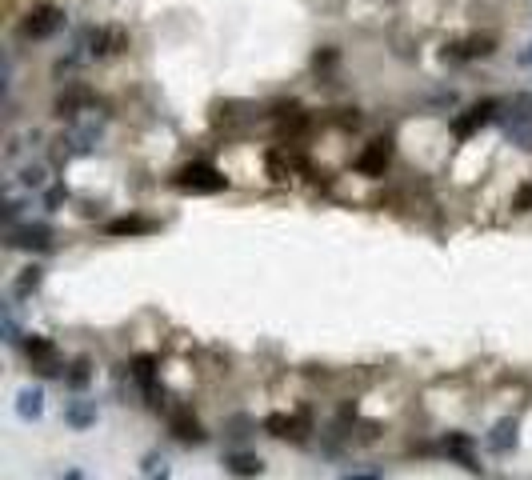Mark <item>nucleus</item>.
Masks as SVG:
<instances>
[{
  "label": "nucleus",
  "instance_id": "1",
  "mask_svg": "<svg viewBox=\"0 0 532 480\" xmlns=\"http://www.w3.org/2000/svg\"><path fill=\"white\" fill-rule=\"evenodd\" d=\"M505 109L508 112H500V121H505L508 140L520 148H532V92H516Z\"/></svg>",
  "mask_w": 532,
  "mask_h": 480
},
{
  "label": "nucleus",
  "instance_id": "2",
  "mask_svg": "<svg viewBox=\"0 0 532 480\" xmlns=\"http://www.w3.org/2000/svg\"><path fill=\"white\" fill-rule=\"evenodd\" d=\"M176 188H185V192H224V188H228V176L216 173L204 160H197V164H185V168L176 173Z\"/></svg>",
  "mask_w": 532,
  "mask_h": 480
},
{
  "label": "nucleus",
  "instance_id": "3",
  "mask_svg": "<svg viewBox=\"0 0 532 480\" xmlns=\"http://www.w3.org/2000/svg\"><path fill=\"white\" fill-rule=\"evenodd\" d=\"M64 28V8H56V4H37L32 13H28V20H25V32L28 40H49V37H56Z\"/></svg>",
  "mask_w": 532,
  "mask_h": 480
},
{
  "label": "nucleus",
  "instance_id": "4",
  "mask_svg": "<svg viewBox=\"0 0 532 480\" xmlns=\"http://www.w3.org/2000/svg\"><path fill=\"white\" fill-rule=\"evenodd\" d=\"M8 248H25V252H44V248H52V228L44 221H28V224H16V228H8V240H4Z\"/></svg>",
  "mask_w": 532,
  "mask_h": 480
},
{
  "label": "nucleus",
  "instance_id": "5",
  "mask_svg": "<svg viewBox=\"0 0 532 480\" xmlns=\"http://www.w3.org/2000/svg\"><path fill=\"white\" fill-rule=\"evenodd\" d=\"M25 352H28V360H32V369H40L44 376H64L61 360H56V345H52L49 336H28Z\"/></svg>",
  "mask_w": 532,
  "mask_h": 480
},
{
  "label": "nucleus",
  "instance_id": "6",
  "mask_svg": "<svg viewBox=\"0 0 532 480\" xmlns=\"http://www.w3.org/2000/svg\"><path fill=\"white\" fill-rule=\"evenodd\" d=\"M97 109V97L88 92V88L73 85V88H64L61 97H56V104H52V112L61 116V121H76L80 112H92Z\"/></svg>",
  "mask_w": 532,
  "mask_h": 480
},
{
  "label": "nucleus",
  "instance_id": "7",
  "mask_svg": "<svg viewBox=\"0 0 532 480\" xmlns=\"http://www.w3.org/2000/svg\"><path fill=\"white\" fill-rule=\"evenodd\" d=\"M388 160H392V140H388V136H376V140H372V144L357 156V173H364V176H384Z\"/></svg>",
  "mask_w": 532,
  "mask_h": 480
},
{
  "label": "nucleus",
  "instance_id": "8",
  "mask_svg": "<svg viewBox=\"0 0 532 480\" xmlns=\"http://www.w3.org/2000/svg\"><path fill=\"white\" fill-rule=\"evenodd\" d=\"M97 400H85V396H73L68 405H64V424L73 432H88L92 424H97Z\"/></svg>",
  "mask_w": 532,
  "mask_h": 480
},
{
  "label": "nucleus",
  "instance_id": "9",
  "mask_svg": "<svg viewBox=\"0 0 532 480\" xmlns=\"http://www.w3.org/2000/svg\"><path fill=\"white\" fill-rule=\"evenodd\" d=\"M264 432L268 436H292V441H304V432H309V417H285V412H273V417H264Z\"/></svg>",
  "mask_w": 532,
  "mask_h": 480
},
{
  "label": "nucleus",
  "instance_id": "10",
  "mask_svg": "<svg viewBox=\"0 0 532 480\" xmlns=\"http://www.w3.org/2000/svg\"><path fill=\"white\" fill-rule=\"evenodd\" d=\"M496 109H500V100H481V104H472L469 116H460V121L452 124V128H457V136H472L481 124L496 121Z\"/></svg>",
  "mask_w": 532,
  "mask_h": 480
},
{
  "label": "nucleus",
  "instance_id": "11",
  "mask_svg": "<svg viewBox=\"0 0 532 480\" xmlns=\"http://www.w3.org/2000/svg\"><path fill=\"white\" fill-rule=\"evenodd\" d=\"M168 429H173L176 441H185V444H204V429H200V420L192 417V412H173V420H168Z\"/></svg>",
  "mask_w": 532,
  "mask_h": 480
},
{
  "label": "nucleus",
  "instance_id": "12",
  "mask_svg": "<svg viewBox=\"0 0 532 480\" xmlns=\"http://www.w3.org/2000/svg\"><path fill=\"white\" fill-rule=\"evenodd\" d=\"M224 468H228L236 480H252L264 472V460H260L256 453H228L224 456Z\"/></svg>",
  "mask_w": 532,
  "mask_h": 480
},
{
  "label": "nucleus",
  "instance_id": "13",
  "mask_svg": "<svg viewBox=\"0 0 532 480\" xmlns=\"http://www.w3.org/2000/svg\"><path fill=\"white\" fill-rule=\"evenodd\" d=\"M484 444H488V453L505 456L508 448L516 444V420H496V424H493V432L484 436Z\"/></svg>",
  "mask_w": 532,
  "mask_h": 480
},
{
  "label": "nucleus",
  "instance_id": "14",
  "mask_svg": "<svg viewBox=\"0 0 532 480\" xmlns=\"http://www.w3.org/2000/svg\"><path fill=\"white\" fill-rule=\"evenodd\" d=\"M156 224L149 221V216H116V221L104 224V233L109 236H149Z\"/></svg>",
  "mask_w": 532,
  "mask_h": 480
},
{
  "label": "nucleus",
  "instance_id": "15",
  "mask_svg": "<svg viewBox=\"0 0 532 480\" xmlns=\"http://www.w3.org/2000/svg\"><path fill=\"white\" fill-rule=\"evenodd\" d=\"M16 417L20 420L44 417V393H40V388H20V393H16Z\"/></svg>",
  "mask_w": 532,
  "mask_h": 480
},
{
  "label": "nucleus",
  "instance_id": "16",
  "mask_svg": "<svg viewBox=\"0 0 532 480\" xmlns=\"http://www.w3.org/2000/svg\"><path fill=\"white\" fill-rule=\"evenodd\" d=\"M40 284H44V269H40V264H28V269H20V276L13 281V296L16 300H28Z\"/></svg>",
  "mask_w": 532,
  "mask_h": 480
},
{
  "label": "nucleus",
  "instance_id": "17",
  "mask_svg": "<svg viewBox=\"0 0 532 480\" xmlns=\"http://www.w3.org/2000/svg\"><path fill=\"white\" fill-rule=\"evenodd\" d=\"M445 453H452V456H457V460H460V464H464V468H472V472L481 468V464H476V460H472V441H469V436H464V432H448V441H445Z\"/></svg>",
  "mask_w": 532,
  "mask_h": 480
},
{
  "label": "nucleus",
  "instance_id": "18",
  "mask_svg": "<svg viewBox=\"0 0 532 480\" xmlns=\"http://www.w3.org/2000/svg\"><path fill=\"white\" fill-rule=\"evenodd\" d=\"M16 180H20V188H28V192H44V188H49V168H44V164H25V168L16 173Z\"/></svg>",
  "mask_w": 532,
  "mask_h": 480
},
{
  "label": "nucleus",
  "instance_id": "19",
  "mask_svg": "<svg viewBox=\"0 0 532 480\" xmlns=\"http://www.w3.org/2000/svg\"><path fill=\"white\" fill-rule=\"evenodd\" d=\"M88 381H92V364H88V360H76L73 369L64 372V384H68L73 393H85Z\"/></svg>",
  "mask_w": 532,
  "mask_h": 480
},
{
  "label": "nucleus",
  "instance_id": "20",
  "mask_svg": "<svg viewBox=\"0 0 532 480\" xmlns=\"http://www.w3.org/2000/svg\"><path fill=\"white\" fill-rule=\"evenodd\" d=\"M132 376H137L144 388L156 384V357H137V360H132Z\"/></svg>",
  "mask_w": 532,
  "mask_h": 480
},
{
  "label": "nucleus",
  "instance_id": "21",
  "mask_svg": "<svg viewBox=\"0 0 532 480\" xmlns=\"http://www.w3.org/2000/svg\"><path fill=\"white\" fill-rule=\"evenodd\" d=\"M25 200L20 197H8L4 200V209H0V221H4V228H16V221H20V216H25Z\"/></svg>",
  "mask_w": 532,
  "mask_h": 480
},
{
  "label": "nucleus",
  "instance_id": "22",
  "mask_svg": "<svg viewBox=\"0 0 532 480\" xmlns=\"http://www.w3.org/2000/svg\"><path fill=\"white\" fill-rule=\"evenodd\" d=\"M0 333H4V345H20V324H16V316H13V304H4Z\"/></svg>",
  "mask_w": 532,
  "mask_h": 480
},
{
  "label": "nucleus",
  "instance_id": "23",
  "mask_svg": "<svg viewBox=\"0 0 532 480\" xmlns=\"http://www.w3.org/2000/svg\"><path fill=\"white\" fill-rule=\"evenodd\" d=\"M64 200H68V188H61V185H49V188H44V209H49V212H61Z\"/></svg>",
  "mask_w": 532,
  "mask_h": 480
},
{
  "label": "nucleus",
  "instance_id": "24",
  "mask_svg": "<svg viewBox=\"0 0 532 480\" xmlns=\"http://www.w3.org/2000/svg\"><path fill=\"white\" fill-rule=\"evenodd\" d=\"M268 176H273V180H288V160H285V152H268Z\"/></svg>",
  "mask_w": 532,
  "mask_h": 480
},
{
  "label": "nucleus",
  "instance_id": "25",
  "mask_svg": "<svg viewBox=\"0 0 532 480\" xmlns=\"http://www.w3.org/2000/svg\"><path fill=\"white\" fill-rule=\"evenodd\" d=\"M512 209H516V212H528L532 209V185H524L516 192V204H512Z\"/></svg>",
  "mask_w": 532,
  "mask_h": 480
},
{
  "label": "nucleus",
  "instance_id": "26",
  "mask_svg": "<svg viewBox=\"0 0 532 480\" xmlns=\"http://www.w3.org/2000/svg\"><path fill=\"white\" fill-rule=\"evenodd\" d=\"M312 64H316V68H333V64H336V49L316 52V56H312Z\"/></svg>",
  "mask_w": 532,
  "mask_h": 480
},
{
  "label": "nucleus",
  "instance_id": "27",
  "mask_svg": "<svg viewBox=\"0 0 532 480\" xmlns=\"http://www.w3.org/2000/svg\"><path fill=\"white\" fill-rule=\"evenodd\" d=\"M20 148H25V144H20V140H16V136H13V140L4 144V160H16V156H20Z\"/></svg>",
  "mask_w": 532,
  "mask_h": 480
},
{
  "label": "nucleus",
  "instance_id": "28",
  "mask_svg": "<svg viewBox=\"0 0 532 480\" xmlns=\"http://www.w3.org/2000/svg\"><path fill=\"white\" fill-rule=\"evenodd\" d=\"M164 464V460H161V453H149V456H144V464H140V468H144V472H156V468H161Z\"/></svg>",
  "mask_w": 532,
  "mask_h": 480
},
{
  "label": "nucleus",
  "instance_id": "29",
  "mask_svg": "<svg viewBox=\"0 0 532 480\" xmlns=\"http://www.w3.org/2000/svg\"><path fill=\"white\" fill-rule=\"evenodd\" d=\"M516 64H520V68H532V44L524 52H516Z\"/></svg>",
  "mask_w": 532,
  "mask_h": 480
},
{
  "label": "nucleus",
  "instance_id": "30",
  "mask_svg": "<svg viewBox=\"0 0 532 480\" xmlns=\"http://www.w3.org/2000/svg\"><path fill=\"white\" fill-rule=\"evenodd\" d=\"M345 480H381V472H352V476H345Z\"/></svg>",
  "mask_w": 532,
  "mask_h": 480
},
{
  "label": "nucleus",
  "instance_id": "31",
  "mask_svg": "<svg viewBox=\"0 0 532 480\" xmlns=\"http://www.w3.org/2000/svg\"><path fill=\"white\" fill-rule=\"evenodd\" d=\"M61 480H85V472H80V468H68V472H64Z\"/></svg>",
  "mask_w": 532,
  "mask_h": 480
},
{
  "label": "nucleus",
  "instance_id": "32",
  "mask_svg": "<svg viewBox=\"0 0 532 480\" xmlns=\"http://www.w3.org/2000/svg\"><path fill=\"white\" fill-rule=\"evenodd\" d=\"M152 480H168V468H161V476H152Z\"/></svg>",
  "mask_w": 532,
  "mask_h": 480
}]
</instances>
